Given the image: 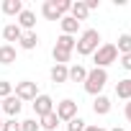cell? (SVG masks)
I'll return each mask as SVG.
<instances>
[{"label":"cell","mask_w":131,"mask_h":131,"mask_svg":"<svg viewBox=\"0 0 131 131\" xmlns=\"http://www.w3.org/2000/svg\"><path fill=\"white\" fill-rule=\"evenodd\" d=\"M98 46H100V34H98V28H88V31H82L80 39H77V44H75L77 54H82V57L95 54Z\"/></svg>","instance_id":"1"},{"label":"cell","mask_w":131,"mask_h":131,"mask_svg":"<svg viewBox=\"0 0 131 131\" xmlns=\"http://www.w3.org/2000/svg\"><path fill=\"white\" fill-rule=\"evenodd\" d=\"M105 82H108V72L93 67V70L88 72V77H85L82 85H85V93H88V95H100L103 88H105Z\"/></svg>","instance_id":"2"},{"label":"cell","mask_w":131,"mask_h":131,"mask_svg":"<svg viewBox=\"0 0 131 131\" xmlns=\"http://www.w3.org/2000/svg\"><path fill=\"white\" fill-rule=\"evenodd\" d=\"M118 59V51H116V44H100L98 51L93 54V62H95V67L98 70H105L108 64H113Z\"/></svg>","instance_id":"3"},{"label":"cell","mask_w":131,"mask_h":131,"mask_svg":"<svg viewBox=\"0 0 131 131\" xmlns=\"http://www.w3.org/2000/svg\"><path fill=\"white\" fill-rule=\"evenodd\" d=\"M21 103L23 100H36L39 98V88H36V82H31V80H21V82H16V93H13Z\"/></svg>","instance_id":"4"},{"label":"cell","mask_w":131,"mask_h":131,"mask_svg":"<svg viewBox=\"0 0 131 131\" xmlns=\"http://www.w3.org/2000/svg\"><path fill=\"white\" fill-rule=\"evenodd\" d=\"M54 113H57V118H59V121H72V118L77 116V103H75L72 98H64V100H59V103H57Z\"/></svg>","instance_id":"5"},{"label":"cell","mask_w":131,"mask_h":131,"mask_svg":"<svg viewBox=\"0 0 131 131\" xmlns=\"http://www.w3.org/2000/svg\"><path fill=\"white\" fill-rule=\"evenodd\" d=\"M21 108H23V103H21L16 95H8V98H3V105H0V111H3L8 118H16V116L21 113Z\"/></svg>","instance_id":"6"},{"label":"cell","mask_w":131,"mask_h":131,"mask_svg":"<svg viewBox=\"0 0 131 131\" xmlns=\"http://www.w3.org/2000/svg\"><path fill=\"white\" fill-rule=\"evenodd\" d=\"M54 111V100L49 98V95H39L36 100H34V113H36V118H44L46 113H51Z\"/></svg>","instance_id":"7"},{"label":"cell","mask_w":131,"mask_h":131,"mask_svg":"<svg viewBox=\"0 0 131 131\" xmlns=\"http://www.w3.org/2000/svg\"><path fill=\"white\" fill-rule=\"evenodd\" d=\"M16 23L21 26V31H34V26H36V13H34V10H28V8H23Z\"/></svg>","instance_id":"8"},{"label":"cell","mask_w":131,"mask_h":131,"mask_svg":"<svg viewBox=\"0 0 131 131\" xmlns=\"http://www.w3.org/2000/svg\"><path fill=\"white\" fill-rule=\"evenodd\" d=\"M18 46L26 49V51H34V49L39 46V36H36V31H23L21 39H18Z\"/></svg>","instance_id":"9"},{"label":"cell","mask_w":131,"mask_h":131,"mask_svg":"<svg viewBox=\"0 0 131 131\" xmlns=\"http://www.w3.org/2000/svg\"><path fill=\"white\" fill-rule=\"evenodd\" d=\"M49 75H51V82L62 85V82H67V80H70V67H67V64H54Z\"/></svg>","instance_id":"10"},{"label":"cell","mask_w":131,"mask_h":131,"mask_svg":"<svg viewBox=\"0 0 131 131\" xmlns=\"http://www.w3.org/2000/svg\"><path fill=\"white\" fill-rule=\"evenodd\" d=\"M70 16H72L77 23H82V21L90 16V10H88V5H85V0H77V3H72V8H70Z\"/></svg>","instance_id":"11"},{"label":"cell","mask_w":131,"mask_h":131,"mask_svg":"<svg viewBox=\"0 0 131 131\" xmlns=\"http://www.w3.org/2000/svg\"><path fill=\"white\" fill-rule=\"evenodd\" d=\"M59 26H62V34H67V36H75L80 31V23L72 18V16H62L59 18Z\"/></svg>","instance_id":"12"},{"label":"cell","mask_w":131,"mask_h":131,"mask_svg":"<svg viewBox=\"0 0 131 131\" xmlns=\"http://www.w3.org/2000/svg\"><path fill=\"white\" fill-rule=\"evenodd\" d=\"M41 13H44L46 21H59V18H62V13H59V8H57V0H46V3L41 5Z\"/></svg>","instance_id":"13"},{"label":"cell","mask_w":131,"mask_h":131,"mask_svg":"<svg viewBox=\"0 0 131 131\" xmlns=\"http://www.w3.org/2000/svg\"><path fill=\"white\" fill-rule=\"evenodd\" d=\"M93 111H95V116H105V113H111V98H105V95H95V100H93Z\"/></svg>","instance_id":"14"},{"label":"cell","mask_w":131,"mask_h":131,"mask_svg":"<svg viewBox=\"0 0 131 131\" xmlns=\"http://www.w3.org/2000/svg\"><path fill=\"white\" fill-rule=\"evenodd\" d=\"M0 10H3L5 16H21V10H23V3H21V0H3V8H0Z\"/></svg>","instance_id":"15"},{"label":"cell","mask_w":131,"mask_h":131,"mask_svg":"<svg viewBox=\"0 0 131 131\" xmlns=\"http://www.w3.org/2000/svg\"><path fill=\"white\" fill-rule=\"evenodd\" d=\"M13 62H16V46L3 44L0 46V64H13Z\"/></svg>","instance_id":"16"},{"label":"cell","mask_w":131,"mask_h":131,"mask_svg":"<svg viewBox=\"0 0 131 131\" xmlns=\"http://www.w3.org/2000/svg\"><path fill=\"white\" fill-rule=\"evenodd\" d=\"M21 34H23V31H21V26H18V23H8V26L3 28V39H5L8 44H10V41H18V39H21Z\"/></svg>","instance_id":"17"},{"label":"cell","mask_w":131,"mask_h":131,"mask_svg":"<svg viewBox=\"0 0 131 131\" xmlns=\"http://www.w3.org/2000/svg\"><path fill=\"white\" fill-rule=\"evenodd\" d=\"M39 126H41L44 131H57V126H59V118H57V113L51 111V113H46L44 118H39Z\"/></svg>","instance_id":"18"},{"label":"cell","mask_w":131,"mask_h":131,"mask_svg":"<svg viewBox=\"0 0 131 131\" xmlns=\"http://www.w3.org/2000/svg\"><path fill=\"white\" fill-rule=\"evenodd\" d=\"M116 95H118L121 100H131V77L118 80V85H116Z\"/></svg>","instance_id":"19"},{"label":"cell","mask_w":131,"mask_h":131,"mask_svg":"<svg viewBox=\"0 0 131 131\" xmlns=\"http://www.w3.org/2000/svg\"><path fill=\"white\" fill-rule=\"evenodd\" d=\"M75 44H77V39L75 36H67V34H62L59 39H57V49H64V51H75Z\"/></svg>","instance_id":"20"},{"label":"cell","mask_w":131,"mask_h":131,"mask_svg":"<svg viewBox=\"0 0 131 131\" xmlns=\"http://www.w3.org/2000/svg\"><path fill=\"white\" fill-rule=\"evenodd\" d=\"M116 51H118V54H131V34H121V36H118Z\"/></svg>","instance_id":"21"},{"label":"cell","mask_w":131,"mask_h":131,"mask_svg":"<svg viewBox=\"0 0 131 131\" xmlns=\"http://www.w3.org/2000/svg\"><path fill=\"white\" fill-rule=\"evenodd\" d=\"M85 77H88V70L82 67V64L70 67V80H72V82H85Z\"/></svg>","instance_id":"22"},{"label":"cell","mask_w":131,"mask_h":131,"mask_svg":"<svg viewBox=\"0 0 131 131\" xmlns=\"http://www.w3.org/2000/svg\"><path fill=\"white\" fill-rule=\"evenodd\" d=\"M51 57H54L57 64H67V62L72 59V51H64V49H57V46H54V49H51Z\"/></svg>","instance_id":"23"},{"label":"cell","mask_w":131,"mask_h":131,"mask_svg":"<svg viewBox=\"0 0 131 131\" xmlns=\"http://www.w3.org/2000/svg\"><path fill=\"white\" fill-rule=\"evenodd\" d=\"M85 126H88V123H85L80 116H75L72 121H67V131H85Z\"/></svg>","instance_id":"24"},{"label":"cell","mask_w":131,"mask_h":131,"mask_svg":"<svg viewBox=\"0 0 131 131\" xmlns=\"http://www.w3.org/2000/svg\"><path fill=\"white\" fill-rule=\"evenodd\" d=\"M41 126H39V121L36 118H26V121H21V131H39Z\"/></svg>","instance_id":"25"},{"label":"cell","mask_w":131,"mask_h":131,"mask_svg":"<svg viewBox=\"0 0 131 131\" xmlns=\"http://www.w3.org/2000/svg\"><path fill=\"white\" fill-rule=\"evenodd\" d=\"M8 95H13V85H10L8 80H0V100L8 98Z\"/></svg>","instance_id":"26"},{"label":"cell","mask_w":131,"mask_h":131,"mask_svg":"<svg viewBox=\"0 0 131 131\" xmlns=\"http://www.w3.org/2000/svg\"><path fill=\"white\" fill-rule=\"evenodd\" d=\"M3 131H21V121H16V118L3 121Z\"/></svg>","instance_id":"27"},{"label":"cell","mask_w":131,"mask_h":131,"mask_svg":"<svg viewBox=\"0 0 131 131\" xmlns=\"http://www.w3.org/2000/svg\"><path fill=\"white\" fill-rule=\"evenodd\" d=\"M57 8H59V13H62V16H67V13H70V8H72V3H70V0H57Z\"/></svg>","instance_id":"28"},{"label":"cell","mask_w":131,"mask_h":131,"mask_svg":"<svg viewBox=\"0 0 131 131\" xmlns=\"http://www.w3.org/2000/svg\"><path fill=\"white\" fill-rule=\"evenodd\" d=\"M121 67L131 72V54H121Z\"/></svg>","instance_id":"29"},{"label":"cell","mask_w":131,"mask_h":131,"mask_svg":"<svg viewBox=\"0 0 131 131\" xmlns=\"http://www.w3.org/2000/svg\"><path fill=\"white\" fill-rule=\"evenodd\" d=\"M85 5H88V10H95L100 5V0H85Z\"/></svg>","instance_id":"30"},{"label":"cell","mask_w":131,"mask_h":131,"mask_svg":"<svg viewBox=\"0 0 131 131\" xmlns=\"http://www.w3.org/2000/svg\"><path fill=\"white\" fill-rule=\"evenodd\" d=\"M123 113H126V121H128V123H131V100H128V103H126V108H123Z\"/></svg>","instance_id":"31"},{"label":"cell","mask_w":131,"mask_h":131,"mask_svg":"<svg viewBox=\"0 0 131 131\" xmlns=\"http://www.w3.org/2000/svg\"><path fill=\"white\" fill-rule=\"evenodd\" d=\"M85 131H108V128H103V126H85Z\"/></svg>","instance_id":"32"},{"label":"cell","mask_w":131,"mask_h":131,"mask_svg":"<svg viewBox=\"0 0 131 131\" xmlns=\"http://www.w3.org/2000/svg\"><path fill=\"white\" fill-rule=\"evenodd\" d=\"M111 131H123V128H121V126H116V128H111Z\"/></svg>","instance_id":"33"},{"label":"cell","mask_w":131,"mask_h":131,"mask_svg":"<svg viewBox=\"0 0 131 131\" xmlns=\"http://www.w3.org/2000/svg\"><path fill=\"white\" fill-rule=\"evenodd\" d=\"M0 131H3V118H0Z\"/></svg>","instance_id":"34"},{"label":"cell","mask_w":131,"mask_h":131,"mask_svg":"<svg viewBox=\"0 0 131 131\" xmlns=\"http://www.w3.org/2000/svg\"><path fill=\"white\" fill-rule=\"evenodd\" d=\"M0 105H3V100H0Z\"/></svg>","instance_id":"35"}]
</instances>
